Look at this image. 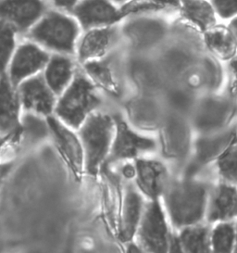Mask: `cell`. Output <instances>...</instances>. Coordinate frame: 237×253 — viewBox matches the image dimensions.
Wrapping results in <instances>:
<instances>
[{"label":"cell","mask_w":237,"mask_h":253,"mask_svg":"<svg viewBox=\"0 0 237 253\" xmlns=\"http://www.w3.org/2000/svg\"><path fill=\"white\" fill-rule=\"evenodd\" d=\"M166 208L177 227L195 225L205 213L207 188L198 182L185 181L169 185L164 193Z\"/></svg>","instance_id":"1"},{"label":"cell","mask_w":237,"mask_h":253,"mask_svg":"<svg viewBox=\"0 0 237 253\" xmlns=\"http://www.w3.org/2000/svg\"><path fill=\"white\" fill-rule=\"evenodd\" d=\"M115 120L109 115L95 113L79 128L84 151V168L91 175H96L105 162L112 146Z\"/></svg>","instance_id":"2"},{"label":"cell","mask_w":237,"mask_h":253,"mask_svg":"<svg viewBox=\"0 0 237 253\" xmlns=\"http://www.w3.org/2000/svg\"><path fill=\"white\" fill-rule=\"evenodd\" d=\"M100 103L95 85L85 76L78 74L59 98L55 113L67 126L79 129Z\"/></svg>","instance_id":"3"},{"label":"cell","mask_w":237,"mask_h":253,"mask_svg":"<svg viewBox=\"0 0 237 253\" xmlns=\"http://www.w3.org/2000/svg\"><path fill=\"white\" fill-rule=\"evenodd\" d=\"M77 25L69 17L51 12L31 32V38L57 51L72 53L77 37Z\"/></svg>","instance_id":"4"},{"label":"cell","mask_w":237,"mask_h":253,"mask_svg":"<svg viewBox=\"0 0 237 253\" xmlns=\"http://www.w3.org/2000/svg\"><path fill=\"white\" fill-rule=\"evenodd\" d=\"M136 236L138 244L144 252H169L171 236L158 200L151 201L146 208Z\"/></svg>","instance_id":"5"},{"label":"cell","mask_w":237,"mask_h":253,"mask_svg":"<svg viewBox=\"0 0 237 253\" xmlns=\"http://www.w3.org/2000/svg\"><path fill=\"white\" fill-rule=\"evenodd\" d=\"M61 122V120L59 121L50 115L46 118L48 129L55 139L59 153L70 169L74 171L76 178H80L82 165L84 164L83 147L78 137Z\"/></svg>","instance_id":"6"},{"label":"cell","mask_w":237,"mask_h":253,"mask_svg":"<svg viewBox=\"0 0 237 253\" xmlns=\"http://www.w3.org/2000/svg\"><path fill=\"white\" fill-rule=\"evenodd\" d=\"M21 102L25 110L49 116L56 108L55 93L42 76H35L19 85Z\"/></svg>","instance_id":"7"},{"label":"cell","mask_w":237,"mask_h":253,"mask_svg":"<svg viewBox=\"0 0 237 253\" xmlns=\"http://www.w3.org/2000/svg\"><path fill=\"white\" fill-rule=\"evenodd\" d=\"M115 137L112 142L110 161L133 159L141 152L151 151L156 148L154 140L141 136L132 131L118 117L115 118Z\"/></svg>","instance_id":"8"},{"label":"cell","mask_w":237,"mask_h":253,"mask_svg":"<svg viewBox=\"0 0 237 253\" xmlns=\"http://www.w3.org/2000/svg\"><path fill=\"white\" fill-rule=\"evenodd\" d=\"M136 184L141 192L151 201L158 200L169 186V174L161 163L152 160H136Z\"/></svg>","instance_id":"9"},{"label":"cell","mask_w":237,"mask_h":253,"mask_svg":"<svg viewBox=\"0 0 237 253\" xmlns=\"http://www.w3.org/2000/svg\"><path fill=\"white\" fill-rule=\"evenodd\" d=\"M48 55L37 45L25 44L16 51L9 69V79L14 87L47 65Z\"/></svg>","instance_id":"10"},{"label":"cell","mask_w":237,"mask_h":253,"mask_svg":"<svg viewBox=\"0 0 237 253\" xmlns=\"http://www.w3.org/2000/svg\"><path fill=\"white\" fill-rule=\"evenodd\" d=\"M1 133L4 134H22L23 127L20 123V105L21 97L19 91L10 82L9 77H7L4 72L1 75Z\"/></svg>","instance_id":"11"},{"label":"cell","mask_w":237,"mask_h":253,"mask_svg":"<svg viewBox=\"0 0 237 253\" xmlns=\"http://www.w3.org/2000/svg\"><path fill=\"white\" fill-rule=\"evenodd\" d=\"M43 10L42 0H3L1 6L2 16L22 30L36 23Z\"/></svg>","instance_id":"12"},{"label":"cell","mask_w":237,"mask_h":253,"mask_svg":"<svg viewBox=\"0 0 237 253\" xmlns=\"http://www.w3.org/2000/svg\"><path fill=\"white\" fill-rule=\"evenodd\" d=\"M74 14L84 28L114 23L119 18L117 9L108 0H82L74 8Z\"/></svg>","instance_id":"13"},{"label":"cell","mask_w":237,"mask_h":253,"mask_svg":"<svg viewBox=\"0 0 237 253\" xmlns=\"http://www.w3.org/2000/svg\"><path fill=\"white\" fill-rule=\"evenodd\" d=\"M237 216V190L233 186L221 185L212 194L207 219L209 222L226 221Z\"/></svg>","instance_id":"14"},{"label":"cell","mask_w":237,"mask_h":253,"mask_svg":"<svg viewBox=\"0 0 237 253\" xmlns=\"http://www.w3.org/2000/svg\"><path fill=\"white\" fill-rule=\"evenodd\" d=\"M143 201L140 195L132 187L126 193L122 211V222L119 238L123 242H129L136 235L142 219Z\"/></svg>","instance_id":"15"},{"label":"cell","mask_w":237,"mask_h":253,"mask_svg":"<svg viewBox=\"0 0 237 253\" xmlns=\"http://www.w3.org/2000/svg\"><path fill=\"white\" fill-rule=\"evenodd\" d=\"M115 37L116 30L114 28L89 32L81 41L79 48V59L81 61H85L103 56L110 48Z\"/></svg>","instance_id":"16"},{"label":"cell","mask_w":237,"mask_h":253,"mask_svg":"<svg viewBox=\"0 0 237 253\" xmlns=\"http://www.w3.org/2000/svg\"><path fill=\"white\" fill-rule=\"evenodd\" d=\"M73 77V63L68 58L54 56L48 61L44 73V79L56 95H61Z\"/></svg>","instance_id":"17"},{"label":"cell","mask_w":237,"mask_h":253,"mask_svg":"<svg viewBox=\"0 0 237 253\" xmlns=\"http://www.w3.org/2000/svg\"><path fill=\"white\" fill-rule=\"evenodd\" d=\"M180 241L183 252L207 253L209 252V232L205 226H186L181 232Z\"/></svg>","instance_id":"18"},{"label":"cell","mask_w":237,"mask_h":253,"mask_svg":"<svg viewBox=\"0 0 237 253\" xmlns=\"http://www.w3.org/2000/svg\"><path fill=\"white\" fill-rule=\"evenodd\" d=\"M185 16L202 29H207L215 23L213 9L203 0H182Z\"/></svg>","instance_id":"19"},{"label":"cell","mask_w":237,"mask_h":253,"mask_svg":"<svg viewBox=\"0 0 237 253\" xmlns=\"http://www.w3.org/2000/svg\"><path fill=\"white\" fill-rule=\"evenodd\" d=\"M84 69L87 75L92 78L98 86L106 90L111 95L118 96V87L115 82L109 64L105 61H88L85 63Z\"/></svg>","instance_id":"20"},{"label":"cell","mask_w":237,"mask_h":253,"mask_svg":"<svg viewBox=\"0 0 237 253\" xmlns=\"http://www.w3.org/2000/svg\"><path fill=\"white\" fill-rule=\"evenodd\" d=\"M208 46L223 57H229L235 52L236 41L233 35L224 29L212 31L206 36Z\"/></svg>","instance_id":"21"},{"label":"cell","mask_w":237,"mask_h":253,"mask_svg":"<svg viewBox=\"0 0 237 253\" xmlns=\"http://www.w3.org/2000/svg\"><path fill=\"white\" fill-rule=\"evenodd\" d=\"M211 246L216 253H230L235 241V229L229 223H221L211 235Z\"/></svg>","instance_id":"22"},{"label":"cell","mask_w":237,"mask_h":253,"mask_svg":"<svg viewBox=\"0 0 237 253\" xmlns=\"http://www.w3.org/2000/svg\"><path fill=\"white\" fill-rule=\"evenodd\" d=\"M219 170L222 177L237 182V148L230 149L219 159Z\"/></svg>","instance_id":"23"},{"label":"cell","mask_w":237,"mask_h":253,"mask_svg":"<svg viewBox=\"0 0 237 253\" xmlns=\"http://www.w3.org/2000/svg\"><path fill=\"white\" fill-rule=\"evenodd\" d=\"M15 45L14 31L7 23L1 25V64L2 72L5 71Z\"/></svg>","instance_id":"24"},{"label":"cell","mask_w":237,"mask_h":253,"mask_svg":"<svg viewBox=\"0 0 237 253\" xmlns=\"http://www.w3.org/2000/svg\"><path fill=\"white\" fill-rule=\"evenodd\" d=\"M233 133H227L222 136L212 140L201 142L198 147V156L200 160L205 161L211 157L215 156L219 151L224 148L232 139Z\"/></svg>","instance_id":"25"},{"label":"cell","mask_w":237,"mask_h":253,"mask_svg":"<svg viewBox=\"0 0 237 253\" xmlns=\"http://www.w3.org/2000/svg\"><path fill=\"white\" fill-rule=\"evenodd\" d=\"M22 125L23 130H25L27 134H31V135L35 137L43 136L45 134L44 133L46 131V126H44V122L33 115H27L24 117Z\"/></svg>","instance_id":"26"},{"label":"cell","mask_w":237,"mask_h":253,"mask_svg":"<svg viewBox=\"0 0 237 253\" xmlns=\"http://www.w3.org/2000/svg\"><path fill=\"white\" fill-rule=\"evenodd\" d=\"M162 7L157 4L153 0H133L129 2L122 8V13H130V12H137L143 10H151V9H159Z\"/></svg>","instance_id":"27"},{"label":"cell","mask_w":237,"mask_h":253,"mask_svg":"<svg viewBox=\"0 0 237 253\" xmlns=\"http://www.w3.org/2000/svg\"><path fill=\"white\" fill-rule=\"evenodd\" d=\"M213 4L222 18H229L237 13V0H213Z\"/></svg>","instance_id":"28"},{"label":"cell","mask_w":237,"mask_h":253,"mask_svg":"<svg viewBox=\"0 0 237 253\" xmlns=\"http://www.w3.org/2000/svg\"><path fill=\"white\" fill-rule=\"evenodd\" d=\"M232 80H231V91L232 93L237 92V60H233L230 64Z\"/></svg>","instance_id":"29"},{"label":"cell","mask_w":237,"mask_h":253,"mask_svg":"<svg viewBox=\"0 0 237 253\" xmlns=\"http://www.w3.org/2000/svg\"><path fill=\"white\" fill-rule=\"evenodd\" d=\"M122 173L126 178H133L134 176H136V168L131 164H127L122 169Z\"/></svg>","instance_id":"30"},{"label":"cell","mask_w":237,"mask_h":253,"mask_svg":"<svg viewBox=\"0 0 237 253\" xmlns=\"http://www.w3.org/2000/svg\"><path fill=\"white\" fill-rule=\"evenodd\" d=\"M77 0H54L55 4L59 8H72Z\"/></svg>","instance_id":"31"},{"label":"cell","mask_w":237,"mask_h":253,"mask_svg":"<svg viewBox=\"0 0 237 253\" xmlns=\"http://www.w3.org/2000/svg\"><path fill=\"white\" fill-rule=\"evenodd\" d=\"M157 4L164 7L165 5H170L172 7H178L180 5V0H153Z\"/></svg>","instance_id":"32"},{"label":"cell","mask_w":237,"mask_h":253,"mask_svg":"<svg viewBox=\"0 0 237 253\" xmlns=\"http://www.w3.org/2000/svg\"><path fill=\"white\" fill-rule=\"evenodd\" d=\"M139 253V252H142V249L140 248V246L139 247H137V245H135V244H130L129 245V248H128V253Z\"/></svg>","instance_id":"33"},{"label":"cell","mask_w":237,"mask_h":253,"mask_svg":"<svg viewBox=\"0 0 237 253\" xmlns=\"http://www.w3.org/2000/svg\"><path fill=\"white\" fill-rule=\"evenodd\" d=\"M231 29L233 31V33H234V35H235V37H236L237 40V18L231 23Z\"/></svg>","instance_id":"34"},{"label":"cell","mask_w":237,"mask_h":253,"mask_svg":"<svg viewBox=\"0 0 237 253\" xmlns=\"http://www.w3.org/2000/svg\"><path fill=\"white\" fill-rule=\"evenodd\" d=\"M236 251L237 252V249H236Z\"/></svg>","instance_id":"35"},{"label":"cell","mask_w":237,"mask_h":253,"mask_svg":"<svg viewBox=\"0 0 237 253\" xmlns=\"http://www.w3.org/2000/svg\"><path fill=\"white\" fill-rule=\"evenodd\" d=\"M116 1H122V0H116Z\"/></svg>","instance_id":"36"}]
</instances>
